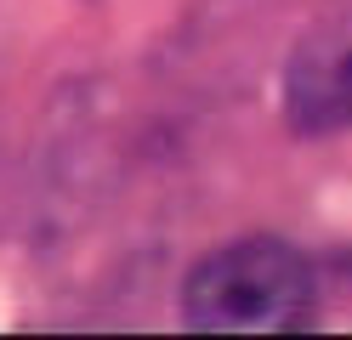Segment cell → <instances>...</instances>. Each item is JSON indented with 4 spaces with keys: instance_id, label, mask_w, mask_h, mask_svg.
<instances>
[{
    "instance_id": "cell-2",
    "label": "cell",
    "mask_w": 352,
    "mask_h": 340,
    "mask_svg": "<svg viewBox=\"0 0 352 340\" xmlns=\"http://www.w3.org/2000/svg\"><path fill=\"white\" fill-rule=\"evenodd\" d=\"M284 125L307 142L352 131V12L313 23L284 63Z\"/></svg>"
},
{
    "instance_id": "cell-1",
    "label": "cell",
    "mask_w": 352,
    "mask_h": 340,
    "mask_svg": "<svg viewBox=\"0 0 352 340\" xmlns=\"http://www.w3.org/2000/svg\"><path fill=\"white\" fill-rule=\"evenodd\" d=\"M318 312V272L290 238L250 233L182 278V324L199 335H296Z\"/></svg>"
}]
</instances>
